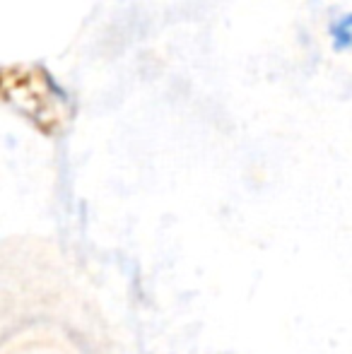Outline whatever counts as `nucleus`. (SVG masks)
<instances>
[{
  "label": "nucleus",
  "instance_id": "nucleus-1",
  "mask_svg": "<svg viewBox=\"0 0 352 354\" xmlns=\"http://www.w3.org/2000/svg\"><path fill=\"white\" fill-rule=\"evenodd\" d=\"M333 37H335V46H352V15L350 17H343L335 24Z\"/></svg>",
  "mask_w": 352,
  "mask_h": 354
}]
</instances>
